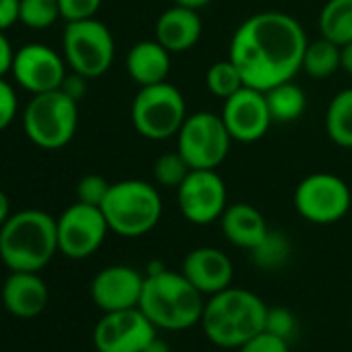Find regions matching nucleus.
Here are the masks:
<instances>
[{"label": "nucleus", "instance_id": "obj_40", "mask_svg": "<svg viewBox=\"0 0 352 352\" xmlns=\"http://www.w3.org/2000/svg\"><path fill=\"white\" fill-rule=\"evenodd\" d=\"M141 352H172V348L168 346V342H166V340H162L160 336H155L153 340H149V342H147V346H145Z\"/></svg>", "mask_w": 352, "mask_h": 352}, {"label": "nucleus", "instance_id": "obj_11", "mask_svg": "<svg viewBox=\"0 0 352 352\" xmlns=\"http://www.w3.org/2000/svg\"><path fill=\"white\" fill-rule=\"evenodd\" d=\"M176 204L183 218L195 226H208L222 218L228 208V189L218 170H191L176 189Z\"/></svg>", "mask_w": 352, "mask_h": 352}, {"label": "nucleus", "instance_id": "obj_32", "mask_svg": "<svg viewBox=\"0 0 352 352\" xmlns=\"http://www.w3.org/2000/svg\"><path fill=\"white\" fill-rule=\"evenodd\" d=\"M104 0H58L60 7V17L69 21H81V19H91L98 15Z\"/></svg>", "mask_w": 352, "mask_h": 352}, {"label": "nucleus", "instance_id": "obj_21", "mask_svg": "<svg viewBox=\"0 0 352 352\" xmlns=\"http://www.w3.org/2000/svg\"><path fill=\"white\" fill-rule=\"evenodd\" d=\"M126 75L139 85H155L162 81H168L172 58L170 52L157 42V40H143L137 42L126 52Z\"/></svg>", "mask_w": 352, "mask_h": 352}, {"label": "nucleus", "instance_id": "obj_10", "mask_svg": "<svg viewBox=\"0 0 352 352\" xmlns=\"http://www.w3.org/2000/svg\"><path fill=\"white\" fill-rule=\"evenodd\" d=\"M294 210L311 224L327 226L340 222L352 206L350 187L336 174H309L294 189Z\"/></svg>", "mask_w": 352, "mask_h": 352}, {"label": "nucleus", "instance_id": "obj_8", "mask_svg": "<svg viewBox=\"0 0 352 352\" xmlns=\"http://www.w3.org/2000/svg\"><path fill=\"white\" fill-rule=\"evenodd\" d=\"M63 56L71 71L87 79L102 77L116 56L114 36L96 17L69 21L63 34Z\"/></svg>", "mask_w": 352, "mask_h": 352}, {"label": "nucleus", "instance_id": "obj_15", "mask_svg": "<svg viewBox=\"0 0 352 352\" xmlns=\"http://www.w3.org/2000/svg\"><path fill=\"white\" fill-rule=\"evenodd\" d=\"M232 141L239 143H255L263 139L274 124L265 91L255 87H241L236 94L224 100L222 112H220Z\"/></svg>", "mask_w": 352, "mask_h": 352}, {"label": "nucleus", "instance_id": "obj_2", "mask_svg": "<svg viewBox=\"0 0 352 352\" xmlns=\"http://www.w3.org/2000/svg\"><path fill=\"white\" fill-rule=\"evenodd\" d=\"M267 305L247 288L228 286L206 300L201 329L206 338L228 350H239L245 342L265 329Z\"/></svg>", "mask_w": 352, "mask_h": 352}, {"label": "nucleus", "instance_id": "obj_9", "mask_svg": "<svg viewBox=\"0 0 352 352\" xmlns=\"http://www.w3.org/2000/svg\"><path fill=\"white\" fill-rule=\"evenodd\" d=\"M230 145L232 137L222 116L208 110L189 114L176 135V149L187 160L191 170H218V166L226 160Z\"/></svg>", "mask_w": 352, "mask_h": 352}, {"label": "nucleus", "instance_id": "obj_18", "mask_svg": "<svg viewBox=\"0 0 352 352\" xmlns=\"http://www.w3.org/2000/svg\"><path fill=\"white\" fill-rule=\"evenodd\" d=\"M204 34V21L199 11L172 5L155 21V40L170 52H187L191 50Z\"/></svg>", "mask_w": 352, "mask_h": 352}, {"label": "nucleus", "instance_id": "obj_35", "mask_svg": "<svg viewBox=\"0 0 352 352\" xmlns=\"http://www.w3.org/2000/svg\"><path fill=\"white\" fill-rule=\"evenodd\" d=\"M60 89H63L69 98H73L75 102H81L83 96L87 94V77H83V75L71 71V75L67 73V77H65Z\"/></svg>", "mask_w": 352, "mask_h": 352}, {"label": "nucleus", "instance_id": "obj_20", "mask_svg": "<svg viewBox=\"0 0 352 352\" xmlns=\"http://www.w3.org/2000/svg\"><path fill=\"white\" fill-rule=\"evenodd\" d=\"M220 226L226 241L245 251H253L270 232L263 214L251 204L228 206L220 218Z\"/></svg>", "mask_w": 352, "mask_h": 352}, {"label": "nucleus", "instance_id": "obj_30", "mask_svg": "<svg viewBox=\"0 0 352 352\" xmlns=\"http://www.w3.org/2000/svg\"><path fill=\"white\" fill-rule=\"evenodd\" d=\"M110 185L102 174H85L83 179L77 183V201L81 204H87V206H96V208H102L108 191H110Z\"/></svg>", "mask_w": 352, "mask_h": 352}, {"label": "nucleus", "instance_id": "obj_6", "mask_svg": "<svg viewBox=\"0 0 352 352\" xmlns=\"http://www.w3.org/2000/svg\"><path fill=\"white\" fill-rule=\"evenodd\" d=\"M79 126V102L63 89L32 96L23 110V131L42 149H63Z\"/></svg>", "mask_w": 352, "mask_h": 352}, {"label": "nucleus", "instance_id": "obj_19", "mask_svg": "<svg viewBox=\"0 0 352 352\" xmlns=\"http://www.w3.org/2000/svg\"><path fill=\"white\" fill-rule=\"evenodd\" d=\"M3 305L19 319L38 317L48 305V286L38 272H11L3 284Z\"/></svg>", "mask_w": 352, "mask_h": 352}, {"label": "nucleus", "instance_id": "obj_27", "mask_svg": "<svg viewBox=\"0 0 352 352\" xmlns=\"http://www.w3.org/2000/svg\"><path fill=\"white\" fill-rule=\"evenodd\" d=\"M206 85H208L212 96H216L220 100H226L232 94H236L241 87H245V79H243L241 71L236 69V65L230 58H226V60L214 63L208 69Z\"/></svg>", "mask_w": 352, "mask_h": 352}, {"label": "nucleus", "instance_id": "obj_42", "mask_svg": "<svg viewBox=\"0 0 352 352\" xmlns=\"http://www.w3.org/2000/svg\"><path fill=\"white\" fill-rule=\"evenodd\" d=\"M350 325H352V313H350Z\"/></svg>", "mask_w": 352, "mask_h": 352}, {"label": "nucleus", "instance_id": "obj_4", "mask_svg": "<svg viewBox=\"0 0 352 352\" xmlns=\"http://www.w3.org/2000/svg\"><path fill=\"white\" fill-rule=\"evenodd\" d=\"M56 253V218L48 212H15L0 228V261L11 272H40Z\"/></svg>", "mask_w": 352, "mask_h": 352}, {"label": "nucleus", "instance_id": "obj_33", "mask_svg": "<svg viewBox=\"0 0 352 352\" xmlns=\"http://www.w3.org/2000/svg\"><path fill=\"white\" fill-rule=\"evenodd\" d=\"M17 112H19L17 91L5 77H0V131H5L7 126L13 124Z\"/></svg>", "mask_w": 352, "mask_h": 352}, {"label": "nucleus", "instance_id": "obj_28", "mask_svg": "<svg viewBox=\"0 0 352 352\" xmlns=\"http://www.w3.org/2000/svg\"><path fill=\"white\" fill-rule=\"evenodd\" d=\"M58 19H63L58 0H19V23L30 30H48Z\"/></svg>", "mask_w": 352, "mask_h": 352}, {"label": "nucleus", "instance_id": "obj_37", "mask_svg": "<svg viewBox=\"0 0 352 352\" xmlns=\"http://www.w3.org/2000/svg\"><path fill=\"white\" fill-rule=\"evenodd\" d=\"M13 58H15V48L11 46L5 32H0V77H7L11 73Z\"/></svg>", "mask_w": 352, "mask_h": 352}, {"label": "nucleus", "instance_id": "obj_17", "mask_svg": "<svg viewBox=\"0 0 352 352\" xmlns=\"http://www.w3.org/2000/svg\"><path fill=\"white\" fill-rule=\"evenodd\" d=\"M183 276L206 296L232 286V259L216 247H197L189 251L181 265Z\"/></svg>", "mask_w": 352, "mask_h": 352}, {"label": "nucleus", "instance_id": "obj_7", "mask_svg": "<svg viewBox=\"0 0 352 352\" xmlns=\"http://www.w3.org/2000/svg\"><path fill=\"white\" fill-rule=\"evenodd\" d=\"M187 116L185 96L168 81L139 87L137 96L133 98L131 120L143 139L166 141L176 137Z\"/></svg>", "mask_w": 352, "mask_h": 352}, {"label": "nucleus", "instance_id": "obj_13", "mask_svg": "<svg viewBox=\"0 0 352 352\" xmlns=\"http://www.w3.org/2000/svg\"><path fill=\"white\" fill-rule=\"evenodd\" d=\"M67 60L46 44H25L15 50L11 75L15 83L32 96L60 89L67 77Z\"/></svg>", "mask_w": 352, "mask_h": 352}, {"label": "nucleus", "instance_id": "obj_39", "mask_svg": "<svg viewBox=\"0 0 352 352\" xmlns=\"http://www.w3.org/2000/svg\"><path fill=\"white\" fill-rule=\"evenodd\" d=\"M11 199H9V195L0 189V228H3V224L11 218Z\"/></svg>", "mask_w": 352, "mask_h": 352}, {"label": "nucleus", "instance_id": "obj_34", "mask_svg": "<svg viewBox=\"0 0 352 352\" xmlns=\"http://www.w3.org/2000/svg\"><path fill=\"white\" fill-rule=\"evenodd\" d=\"M239 352H290L288 348V340H282L270 331H259L257 336H253L249 342H245Z\"/></svg>", "mask_w": 352, "mask_h": 352}, {"label": "nucleus", "instance_id": "obj_31", "mask_svg": "<svg viewBox=\"0 0 352 352\" xmlns=\"http://www.w3.org/2000/svg\"><path fill=\"white\" fill-rule=\"evenodd\" d=\"M265 331L288 340L294 336L296 331V317L290 309L286 307H267V315H265Z\"/></svg>", "mask_w": 352, "mask_h": 352}, {"label": "nucleus", "instance_id": "obj_23", "mask_svg": "<svg viewBox=\"0 0 352 352\" xmlns=\"http://www.w3.org/2000/svg\"><path fill=\"white\" fill-rule=\"evenodd\" d=\"M325 133L338 147L352 149V87L336 94L325 110Z\"/></svg>", "mask_w": 352, "mask_h": 352}, {"label": "nucleus", "instance_id": "obj_24", "mask_svg": "<svg viewBox=\"0 0 352 352\" xmlns=\"http://www.w3.org/2000/svg\"><path fill=\"white\" fill-rule=\"evenodd\" d=\"M319 34L338 46L352 42V0H327L319 13Z\"/></svg>", "mask_w": 352, "mask_h": 352}, {"label": "nucleus", "instance_id": "obj_29", "mask_svg": "<svg viewBox=\"0 0 352 352\" xmlns=\"http://www.w3.org/2000/svg\"><path fill=\"white\" fill-rule=\"evenodd\" d=\"M191 172V166L187 160L179 153V149L162 153L155 164H153V181L160 187L166 189H179L181 183L187 179V174Z\"/></svg>", "mask_w": 352, "mask_h": 352}, {"label": "nucleus", "instance_id": "obj_41", "mask_svg": "<svg viewBox=\"0 0 352 352\" xmlns=\"http://www.w3.org/2000/svg\"><path fill=\"white\" fill-rule=\"evenodd\" d=\"M174 5H181V7H189V9H195V11H201L204 7H208L212 0H172Z\"/></svg>", "mask_w": 352, "mask_h": 352}, {"label": "nucleus", "instance_id": "obj_22", "mask_svg": "<svg viewBox=\"0 0 352 352\" xmlns=\"http://www.w3.org/2000/svg\"><path fill=\"white\" fill-rule=\"evenodd\" d=\"M265 100L274 122H294L307 110V96L292 79L267 89Z\"/></svg>", "mask_w": 352, "mask_h": 352}, {"label": "nucleus", "instance_id": "obj_14", "mask_svg": "<svg viewBox=\"0 0 352 352\" xmlns=\"http://www.w3.org/2000/svg\"><path fill=\"white\" fill-rule=\"evenodd\" d=\"M155 336L157 327L135 307L104 313L94 327V346L98 352H141Z\"/></svg>", "mask_w": 352, "mask_h": 352}, {"label": "nucleus", "instance_id": "obj_3", "mask_svg": "<svg viewBox=\"0 0 352 352\" xmlns=\"http://www.w3.org/2000/svg\"><path fill=\"white\" fill-rule=\"evenodd\" d=\"M139 309L157 329L185 331L201 323L206 294H201L183 272H170L166 267L157 274H145Z\"/></svg>", "mask_w": 352, "mask_h": 352}, {"label": "nucleus", "instance_id": "obj_12", "mask_svg": "<svg viewBox=\"0 0 352 352\" xmlns=\"http://www.w3.org/2000/svg\"><path fill=\"white\" fill-rule=\"evenodd\" d=\"M110 226L102 208L75 201L56 218L58 251L69 259L91 257L106 241Z\"/></svg>", "mask_w": 352, "mask_h": 352}, {"label": "nucleus", "instance_id": "obj_36", "mask_svg": "<svg viewBox=\"0 0 352 352\" xmlns=\"http://www.w3.org/2000/svg\"><path fill=\"white\" fill-rule=\"evenodd\" d=\"M19 23V0H0V32Z\"/></svg>", "mask_w": 352, "mask_h": 352}, {"label": "nucleus", "instance_id": "obj_5", "mask_svg": "<svg viewBox=\"0 0 352 352\" xmlns=\"http://www.w3.org/2000/svg\"><path fill=\"white\" fill-rule=\"evenodd\" d=\"M162 210L160 191L151 183L139 179L112 183L102 204L110 232L124 239H139L151 232L162 218Z\"/></svg>", "mask_w": 352, "mask_h": 352}, {"label": "nucleus", "instance_id": "obj_25", "mask_svg": "<svg viewBox=\"0 0 352 352\" xmlns=\"http://www.w3.org/2000/svg\"><path fill=\"white\" fill-rule=\"evenodd\" d=\"M338 69H340V46L338 44H333L325 38H319V40L307 44L300 71H305L313 79H327Z\"/></svg>", "mask_w": 352, "mask_h": 352}, {"label": "nucleus", "instance_id": "obj_16", "mask_svg": "<svg viewBox=\"0 0 352 352\" xmlns=\"http://www.w3.org/2000/svg\"><path fill=\"white\" fill-rule=\"evenodd\" d=\"M145 276L129 265H108L100 270L89 286L91 300L102 313L139 307Z\"/></svg>", "mask_w": 352, "mask_h": 352}, {"label": "nucleus", "instance_id": "obj_26", "mask_svg": "<svg viewBox=\"0 0 352 352\" xmlns=\"http://www.w3.org/2000/svg\"><path fill=\"white\" fill-rule=\"evenodd\" d=\"M290 251L292 249H290L288 236L280 230L270 228L265 239L249 253L253 255L255 265H259L261 270H278L290 259Z\"/></svg>", "mask_w": 352, "mask_h": 352}, {"label": "nucleus", "instance_id": "obj_38", "mask_svg": "<svg viewBox=\"0 0 352 352\" xmlns=\"http://www.w3.org/2000/svg\"><path fill=\"white\" fill-rule=\"evenodd\" d=\"M340 69H344L352 77V42L340 46Z\"/></svg>", "mask_w": 352, "mask_h": 352}, {"label": "nucleus", "instance_id": "obj_1", "mask_svg": "<svg viewBox=\"0 0 352 352\" xmlns=\"http://www.w3.org/2000/svg\"><path fill=\"white\" fill-rule=\"evenodd\" d=\"M307 44V34L292 15L263 11L236 28L228 58L241 71L245 85L267 91L300 71Z\"/></svg>", "mask_w": 352, "mask_h": 352}]
</instances>
